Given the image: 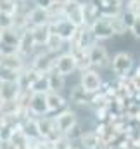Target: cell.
<instances>
[{
    "mask_svg": "<svg viewBox=\"0 0 140 149\" xmlns=\"http://www.w3.org/2000/svg\"><path fill=\"white\" fill-rule=\"evenodd\" d=\"M133 64H135V61H133L132 54L123 52V50L116 52L112 56V59H111V70H112V73L116 74L118 78L130 76V73L133 71Z\"/></svg>",
    "mask_w": 140,
    "mask_h": 149,
    "instance_id": "6da1fadb",
    "label": "cell"
},
{
    "mask_svg": "<svg viewBox=\"0 0 140 149\" xmlns=\"http://www.w3.org/2000/svg\"><path fill=\"white\" fill-rule=\"evenodd\" d=\"M54 61H55V56L50 54V52H47L45 47H43V50H38L36 54L31 56L30 66L35 70L36 73L47 74V73H50V71L54 70Z\"/></svg>",
    "mask_w": 140,
    "mask_h": 149,
    "instance_id": "7a4b0ae2",
    "label": "cell"
},
{
    "mask_svg": "<svg viewBox=\"0 0 140 149\" xmlns=\"http://www.w3.org/2000/svg\"><path fill=\"white\" fill-rule=\"evenodd\" d=\"M88 57H90V64L94 70H102V68L111 66V56L100 42H95L88 49Z\"/></svg>",
    "mask_w": 140,
    "mask_h": 149,
    "instance_id": "3957f363",
    "label": "cell"
},
{
    "mask_svg": "<svg viewBox=\"0 0 140 149\" xmlns=\"http://www.w3.org/2000/svg\"><path fill=\"white\" fill-rule=\"evenodd\" d=\"M80 85L85 88L87 94L94 95V94L102 90V78H100V74H99L97 70L90 68V70L81 71V74H80Z\"/></svg>",
    "mask_w": 140,
    "mask_h": 149,
    "instance_id": "277c9868",
    "label": "cell"
},
{
    "mask_svg": "<svg viewBox=\"0 0 140 149\" xmlns=\"http://www.w3.org/2000/svg\"><path fill=\"white\" fill-rule=\"evenodd\" d=\"M78 28H80V26H76L74 23H71L69 19H66V17H61V19H54V21H50V30H52V33L59 35L62 40H66L68 43L74 38L76 31H78Z\"/></svg>",
    "mask_w": 140,
    "mask_h": 149,
    "instance_id": "5b68a950",
    "label": "cell"
},
{
    "mask_svg": "<svg viewBox=\"0 0 140 149\" xmlns=\"http://www.w3.org/2000/svg\"><path fill=\"white\" fill-rule=\"evenodd\" d=\"M54 71H57L62 76H68V74L78 71V66H76V59L74 56L69 52H61L59 56H55V61H54Z\"/></svg>",
    "mask_w": 140,
    "mask_h": 149,
    "instance_id": "8992f818",
    "label": "cell"
},
{
    "mask_svg": "<svg viewBox=\"0 0 140 149\" xmlns=\"http://www.w3.org/2000/svg\"><path fill=\"white\" fill-rule=\"evenodd\" d=\"M28 113L31 116H49V104H47V94L43 92H31L30 102H28Z\"/></svg>",
    "mask_w": 140,
    "mask_h": 149,
    "instance_id": "52a82bcc",
    "label": "cell"
},
{
    "mask_svg": "<svg viewBox=\"0 0 140 149\" xmlns=\"http://www.w3.org/2000/svg\"><path fill=\"white\" fill-rule=\"evenodd\" d=\"M95 42H97V40H95V37H94V33H92V28L83 24V26H80V28H78V31H76L74 38L69 42V45H71V47H76V49L88 50Z\"/></svg>",
    "mask_w": 140,
    "mask_h": 149,
    "instance_id": "ba28073f",
    "label": "cell"
},
{
    "mask_svg": "<svg viewBox=\"0 0 140 149\" xmlns=\"http://www.w3.org/2000/svg\"><path fill=\"white\" fill-rule=\"evenodd\" d=\"M90 28H92V33H94L97 42H105V40L114 37V30H112V24H111L109 17L100 16Z\"/></svg>",
    "mask_w": 140,
    "mask_h": 149,
    "instance_id": "9c48e42d",
    "label": "cell"
},
{
    "mask_svg": "<svg viewBox=\"0 0 140 149\" xmlns=\"http://www.w3.org/2000/svg\"><path fill=\"white\" fill-rule=\"evenodd\" d=\"M64 17L74 23L76 26H83V3L78 0H66L64 2Z\"/></svg>",
    "mask_w": 140,
    "mask_h": 149,
    "instance_id": "30bf717a",
    "label": "cell"
},
{
    "mask_svg": "<svg viewBox=\"0 0 140 149\" xmlns=\"http://www.w3.org/2000/svg\"><path fill=\"white\" fill-rule=\"evenodd\" d=\"M54 121L57 125V130L61 134H68L71 128L78 123V118H76V113L73 109H64V111L57 113L54 116Z\"/></svg>",
    "mask_w": 140,
    "mask_h": 149,
    "instance_id": "8fae6325",
    "label": "cell"
},
{
    "mask_svg": "<svg viewBox=\"0 0 140 149\" xmlns=\"http://www.w3.org/2000/svg\"><path fill=\"white\" fill-rule=\"evenodd\" d=\"M100 14L104 17H114V16H121L125 10V3L123 0H97L95 2Z\"/></svg>",
    "mask_w": 140,
    "mask_h": 149,
    "instance_id": "7c38bea8",
    "label": "cell"
},
{
    "mask_svg": "<svg viewBox=\"0 0 140 149\" xmlns=\"http://www.w3.org/2000/svg\"><path fill=\"white\" fill-rule=\"evenodd\" d=\"M21 92H23V88L19 87L17 81H2L0 83V102L17 101Z\"/></svg>",
    "mask_w": 140,
    "mask_h": 149,
    "instance_id": "4fadbf2b",
    "label": "cell"
},
{
    "mask_svg": "<svg viewBox=\"0 0 140 149\" xmlns=\"http://www.w3.org/2000/svg\"><path fill=\"white\" fill-rule=\"evenodd\" d=\"M0 64L5 66V68H10V70H16V71H23L28 64H26V59L24 56H21L19 52H10V54H2L0 56Z\"/></svg>",
    "mask_w": 140,
    "mask_h": 149,
    "instance_id": "5bb4252c",
    "label": "cell"
},
{
    "mask_svg": "<svg viewBox=\"0 0 140 149\" xmlns=\"http://www.w3.org/2000/svg\"><path fill=\"white\" fill-rule=\"evenodd\" d=\"M26 21H28V28L30 26H40V24H50V14L47 9L33 7L26 12Z\"/></svg>",
    "mask_w": 140,
    "mask_h": 149,
    "instance_id": "9a60e30c",
    "label": "cell"
},
{
    "mask_svg": "<svg viewBox=\"0 0 140 149\" xmlns=\"http://www.w3.org/2000/svg\"><path fill=\"white\" fill-rule=\"evenodd\" d=\"M47 104H49V114H57L68 109V102L61 95V92H47Z\"/></svg>",
    "mask_w": 140,
    "mask_h": 149,
    "instance_id": "2e32d148",
    "label": "cell"
},
{
    "mask_svg": "<svg viewBox=\"0 0 140 149\" xmlns=\"http://www.w3.org/2000/svg\"><path fill=\"white\" fill-rule=\"evenodd\" d=\"M30 33L35 40L36 47H45L47 40L52 35V30L50 24H40V26H30Z\"/></svg>",
    "mask_w": 140,
    "mask_h": 149,
    "instance_id": "e0dca14e",
    "label": "cell"
},
{
    "mask_svg": "<svg viewBox=\"0 0 140 149\" xmlns=\"http://www.w3.org/2000/svg\"><path fill=\"white\" fill-rule=\"evenodd\" d=\"M38 49L35 43V40L31 37V33H30V28H26L23 33H21V42H19V54L21 56H30V54H35V50Z\"/></svg>",
    "mask_w": 140,
    "mask_h": 149,
    "instance_id": "ac0fdd59",
    "label": "cell"
},
{
    "mask_svg": "<svg viewBox=\"0 0 140 149\" xmlns=\"http://www.w3.org/2000/svg\"><path fill=\"white\" fill-rule=\"evenodd\" d=\"M80 144H81V149H100L102 146H105L95 130L85 132L80 139Z\"/></svg>",
    "mask_w": 140,
    "mask_h": 149,
    "instance_id": "d6986e66",
    "label": "cell"
},
{
    "mask_svg": "<svg viewBox=\"0 0 140 149\" xmlns=\"http://www.w3.org/2000/svg\"><path fill=\"white\" fill-rule=\"evenodd\" d=\"M100 16L102 14H100L95 2H85L83 3V23H85V26H92Z\"/></svg>",
    "mask_w": 140,
    "mask_h": 149,
    "instance_id": "ffe728a7",
    "label": "cell"
},
{
    "mask_svg": "<svg viewBox=\"0 0 140 149\" xmlns=\"http://www.w3.org/2000/svg\"><path fill=\"white\" fill-rule=\"evenodd\" d=\"M90 99H92V95L87 94L85 88H83L80 83L71 88V92H69V101L71 102H74V104H78V106H87V104H90Z\"/></svg>",
    "mask_w": 140,
    "mask_h": 149,
    "instance_id": "44dd1931",
    "label": "cell"
},
{
    "mask_svg": "<svg viewBox=\"0 0 140 149\" xmlns=\"http://www.w3.org/2000/svg\"><path fill=\"white\" fill-rule=\"evenodd\" d=\"M71 54L74 56L76 59V66H78V71H85V70H90L92 64H90V57H88V50H83V49H76V47H71Z\"/></svg>",
    "mask_w": 140,
    "mask_h": 149,
    "instance_id": "7402d4cb",
    "label": "cell"
},
{
    "mask_svg": "<svg viewBox=\"0 0 140 149\" xmlns=\"http://www.w3.org/2000/svg\"><path fill=\"white\" fill-rule=\"evenodd\" d=\"M66 43H68L66 40H62L59 35L52 33L50 38L47 40V43H45V50H47V52H50V54H54V56H59V54L62 52V49H64V45H66Z\"/></svg>",
    "mask_w": 140,
    "mask_h": 149,
    "instance_id": "603a6c76",
    "label": "cell"
},
{
    "mask_svg": "<svg viewBox=\"0 0 140 149\" xmlns=\"http://www.w3.org/2000/svg\"><path fill=\"white\" fill-rule=\"evenodd\" d=\"M49 74V87H50V92H61L62 88H64V85H66V76H62V74H59L57 71H50Z\"/></svg>",
    "mask_w": 140,
    "mask_h": 149,
    "instance_id": "cb8c5ba5",
    "label": "cell"
},
{
    "mask_svg": "<svg viewBox=\"0 0 140 149\" xmlns=\"http://www.w3.org/2000/svg\"><path fill=\"white\" fill-rule=\"evenodd\" d=\"M30 92H43V94L50 92V87H49V74H38L36 80L33 81V85H31V88H30Z\"/></svg>",
    "mask_w": 140,
    "mask_h": 149,
    "instance_id": "d4e9b609",
    "label": "cell"
},
{
    "mask_svg": "<svg viewBox=\"0 0 140 149\" xmlns=\"http://www.w3.org/2000/svg\"><path fill=\"white\" fill-rule=\"evenodd\" d=\"M19 3L17 0H0V10L10 16H16L19 12Z\"/></svg>",
    "mask_w": 140,
    "mask_h": 149,
    "instance_id": "484cf974",
    "label": "cell"
},
{
    "mask_svg": "<svg viewBox=\"0 0 140 149\" xmlns=\"http://www.w3.org/2000/svg\"><path fill=\"white\" fill-rule=\"evenodd\" d=\"M19 73L21 71L10 70V68H5V66L0 64V83L2 81H17L19 80Z\"/></svg>",
    "mask_w": 140,
    "mask_h": 149,
    "instance_id": "4316f807",
    "label": "cell"
},
{
    "mask_svg": "<svg viewBox=\"0 0 140 149\" xmlns=\"http://www.w3.org/2000/svg\"><path fill=\"white\" fill-rule=\"evenodd\" d=\"M111 19V24H112V30H114V35H125L128 31L125 21L121 16H114V17H109Z\"/></svg>",
    "mask_w": 140,
    "mask_h": 149,
    "instance_id": "83f0119b",
    "label": "cell"
},
{
    "mask_svg": "<svg viewBox=\"0 0 140 149\" xmlns=\"http://www.w3.org/2000/svg\"><path fill=\"white\" fill-rule=\"evenodd\" d=\"M52 148L54 149H73V141H71L69 137H66L64 134L62 135H59L54 142H52Z\"/></svg>",
    "mask_w": 140,
    "mask_h": 149,
    "instance_id": "f1b7e54d",
    "label": "cell"
},
{
    "mask_svg": "<svg viewBox=\"0 0 140 149\" xmlns=\"http://www.w3.org/2000/svg\"><path fill=\"white\" fill-rule=\"evenodd\" d=\"M83 134H85V130H83V125L78 121V123H76V125H74V127L69 130V132H68V134H64V135H66V137H69L71 141H80Z\"/></svg>",
    "mask_w": 140,
    "mask_h": 149,
    "instance_id": "f546056e",
    "label": "cell"
},
{
    "mask_svg": "<svg viewBox=\"0 0 140 149\" xmlns=\"http://www.w3.org/2000/svg\"><path fill=\"white\" fill-rule=\"evenodd\" d=\"M7 28H14V16L0 10V30H7Z\"/></svg>",
    "mask_w": 140,
    "mask_h": 149,
    "instance_id": "4dcf8cb0",
    "label": "cell"
},
{
    "mask_svg": "<svg viewBox=\"0 0 140 149\" xmlns=\"http://www.w3.org/2000/svg\"><path fill=\"white\" fill-rule=\"evenodd\" d=\"M121 17H123V21H125V24H126V28H128V31H130V28L133 26V23H135V19H137L139 16L125 9V10H123V14H121Z\"/></svg>",
    "mask_w": 140,
    "mask_h": 149,
    "instance_id": "1f68e13d",
    "label": "cell"
},
{
    "mask_svg": "<svg viewBox=\"0 0 140 149\" xmlns=\"http://www.w3.org/2000/svg\"><path fill=\"white\" fill-rule=\"evenodd\" d=\"M125 9L133 12V14H137V16H140V0H128Z\"/></svg>",
    "mask_w": 140,
    "mask_h": 149,
    "instance_id": "d6a6232c",
    "label": "cell"
},
{
    "mask_svg": "<svg viewBox=\"0 0 140 149\" xmlns=\"http://www.w3.org/2000/svg\"><path fill=\"white\" fill-rule=\"evenodd\" d=\"M130 78H132V81H133V87H135V90L140 92V66L133 71V74H130Z\"/></svg>",
    "mask_w": 140,
    "mask_h": 149,
    "instance_id": "836d02e7",
    "label": "cell"
},
{
    "mask_svg": "<svg viewBox=\"0 0 140 149\" xmlns=\"http://www.w3.org/2000/svg\"><path fill=\"white\" fill-rule=\"evenodd\" d=\"M35 7H40V9H50V5L54 3V0H31Z\"/></svg>",
    "mask_w": 140,
    "mask_h": 149,
    "instance_id": "e575fe53",
    "label": "cell"
},
{
    "mask_svg": "<svg viewBox=\"0 0 140 149\" xmlns=\"http://www.w3.org/2000/svg\"><path fill=\"white\" fill-rule=\"evenodd\" d=\"M130 33L133 35L135 38H139L140 40V16L135 19V23H133V26L130 28Z\"/></svg>",
    "mask_w": 140,
    "mask_h": 149,
    "instance_id": "d590c367",
    "label": "cell"
},
{
    "mask_svg": "<svg viewBox=\"0 0 140 149\" xmlns=\"http://www.w3.org/2000/svg\"><path fill=\"white\" fill-rule=\"evenodd\" d=\"M0 149H17L10 141H5V142H0Z\"/></svg>",
    "mask_w": 140,
    "mask_h": 149,
    "instance_id": "8d00e7d4",
    "label": "cell"
},
{
    "mask_svg": "<svg viewBox=\"0 0 140 149\" xmlns=\"http://www.w3.org/2000/svg\"><path fill=\"white\" fill-rule=\"evenodd\" d=\"M0 114H2V102H0Z\"/></svg>",
    "mask_w": 140,
    "mask_h": 149,
    "instance_id": "74e56055",
    "label": "cell"
},
{
    "mask_svg": "<svg viewBox=\"0 0 140 149\" xmlns=\"http://www.w3.org/2000/svg\"><path fill=\"white\" fill-rule=\"evenodd\" d=\"M17 2H26V0H17Z\"/></svg>",
    "mask_w": 140,
    "mask_h": 149,
    "instance_id": "f35d334b",
    "label": "cell"
},
{
    "mask_svg": "<svg viewBox=\"0 0 140 149\" xmlns=\"http://www.w3.org/2000/svg\"><path fill=\"white\" fill-rule=\"evenodd\" d=\"M49 149H54V148H52V146H50V148H49Z\"/></svg>",
    "mask_w": 140,
    "mask_h": 149,
    "instance_id": "ab89813d",
    "label": "cell"
},
{
    "mask_svg": "<svg viewBox=\"0 0 140 149\" xmlns=\"http://www.w3.org/2000/svg\"><path fill=\"white\" fill-rule=\"evenodd\" d=\"M139 66H140V64H139Z\"/></svg>",
    "mask_w": 140,
    "mask_h": 149,
    "instance_id": "60d3db41",
    "label": "cell"
}]
</instances>
